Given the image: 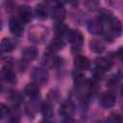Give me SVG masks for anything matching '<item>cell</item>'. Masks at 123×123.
Here are the masks:
<instances>
[{
	"label": "cell",
	"mask_w": 123,
	"mask_h": 123,
	"mask_svg": "<svg viewBox=\"0 0 123 123\" xmlns=\"http://www.w3.org/2000/svg\"><path fill=\"white\" fill-rule=\"evenodd\" d=\"M100 22H101V29L103 31L105 37L109 39H112L121 35L123 30L122 24L112 14L109 12L102 14Z\"/></svg>",
	"instance_id": "cell-1"
},
{
	"label": "cell",
	"mask_w": 123,
	"mask_h": 123,
	"mask_svg": "<svg viewBox=\"0 0 123 123\" xmlns=\"http://www.w3.org/2000/svg\"><path fill=\"white\" fill-rule=\"evenodd\" d=\"M9 28L12 35L21 36L24 31V22L18 16H12L9 20Z\"/></svg>",
	"instance_id": "cell-2"
},
{
	"label": "cell",
	"mask_w": 123,
	"mask_h": 123,
	"mask_svg": "<svg viewBox=\"0 0 123 123\" xmlns=\"http://www.w3.org/2000/svg\"><path fill=\"white\" fill-rule=\"evenodd\" d=\"M47 35V30L42 26H34L29 32V37L34 42H41Z\"/></svg>",
	"instance_id": "cell-3"
},
{
	"label": "cell",
	"mask_w": 123,
	"mask_h": 123,
	"mask_svg": "<svg viewBox=\"0 0 123 123\" xmlns=\"http://www.w3.org/2000/svg\"><path fill=\"white\" fill-rule=\"evenodd\" d=\"M65 9L61 3L55 4L51 11V15L53 19H55L57 22H62L65 17Z\"/></svg>",
	"instance_id": "cell-4"
},
{
	"label": "cell",
	"mask_w": 123,
	"mask_h": 123,
	"mask_svg": "<svg viewBox=\"0 0 123 123\" xmlns=\"http://www.w3.org/2000/svg\"><path fill=\"white\" fill-rule=\"evenodd\" d=\"M100 103H101L102 107L105 108V109H110V108L113 107L114 104H115L114 94L110 92V91L104 92L100 97Z\"/></svg>",
	"instance_id": "cell-5"
},
{
	"label": "cell",
	"mask_w": 123,
	"mask_h": 123,
	"mask_svg": "<svg viewBox=\"0 0 123 123\" xmlns=\"http://www.w3.org/2000/svg\"><path fill=\"white\" fill-rule=\"evenodd\" d=\"M69 41L74 48H81L84 42L83 35L78 30H73L69 33Z\"/></svg>",
	"instance_id": "cell-6"
},
{
	"label": "cell",
	"mask_w": 123,
	"mask_h": 123,
	"mask_svg": "<svg viewBox=\"0 0 123 123\" xmlns=\"http://www.w3.org/2000/svg\"><path fill=\"white\" fill-rule=\"evenodd\" d=\"M60 112L65 117H72L75 112V107L71 101H65L61 105Z\"/></svg>",
	"instance_id": "cell-7"
},
{
	"label": "cell",
	"mask_w": 123,
	"mask_h": 123,
	"mask_svg": "<svg viewBox=\"0 0 123 123\" xmlns=\"http://www.w3.org/2000/svg\"><path fill=\"white\" fill-rule=\"evenodd\" d=\"M18 17L24 22L29 23L33 19V12L30 7L28 6H22L18 10Z\"/></svg>",
	"instance_id": "cell-8"
},
{
	"label": "cell",
	"mask_w": 123,
	"mask_h": 123,
	"mask_svg": "<svg viewBox=\"0 0 123 123\" xmlns=\"http://www.w3.org/2000/svg\"><path fill=\"white\" fill-rule=\"evenodd\" d=\"M2 79L9 84H12L16 81L15 73L13 72V70L12 69V67L10 65L4 66L2 68Z\"/></svg>",
	"instance_id": "cell-9"
},
{
	"label": "cell",
	"mask_w": 123,
	"mask_h": 123,
	"mask_svg": "<svg viewBox=\"0 0 123 123\" xmlns=\"http://www.w3.org/2000/svg\"><path fill=\"white\" fill-rule=\"evenodd\" d=\"M37 49L34 46L26 47L22 51V59L25 62H32L37 57Z\"/></svg>",
	"instance_id": "cell-10"
},
{
	"label": "cell",
	"mask_w": 123,
	"mask_h": 123,
	"mask_svg": "<svg viewBox=\"0 0 123 123\" xmlns=\"http://www.w3.org/2000/svg\"><path fill=\"white\" fill-rule=\"evenodd\" d=\"M95 64H96V67H97V69H99V70H101V71H103V72H105V71H109L111 68V62L108 60V59H106V58H104V57H99V58H97L96 60H95Z\"/></svg>",
	"instance_id": "cell-11"
},
{
	"label": "cell",
	"mask_w": 123,
	"mask_h": 123,
	"mask_svg": "<svg viewBox=\"0 0 123 123\" xmlns=\"http://www.w3.org/2000/svg\"><path fill=\"white\" fill-rule=\"evenodd\" d=\"M75 65L80 70H87L90 67V62L85 56H78L75 59Z\"/></svg>",
	"instance_id": "cell-12"
},
{
	"label": "cell",
	"mask_w": 123,
	"mask_h": 123,
	"mask_svg": "<svg viewBox=\"0 0 123 123\" xmlns=\"http://www.w3.org/2000/svg\"><path fill=\"white\" fill-rule=\"evenodd\" d=\"M16 47V43L10 37H5L1 41V49L3 52H12Z\"/></svg>",
	"instance_id": "cell-13"
},
{
	"label": "cell",
	"mask_w": 123,
	"mask_h": 123,
	"mask_svg": "<svg viewBox=\"0 0 123 123\" xmlns=\"http://www.w3.org/2000/svg\"><path fill=\"white\" fill-rule=\"evenodd\" d=\"M24 92L26 95L30 97H36L39 93V86L36 83H29L26 85L24 88Z\"/></svg>",
	"instance_id": "cell-14"
},
{
	"label": "cell",
	"mask_w": 123,
	"mask_h": 123,
	"mask_svg": "<svg viewBox=\"0 0 123 123\" xmlns=\"http://www.w3.org/2000/svg\"><path fill=\"white\" fill-rule=\"evenodd\" d=\"M35 13H36L37 17L39 18V19H41V20L45 19L47 17V15H48L47 9L42 4H39V5H37L36 6V8H35Z\"/></svg>",
	"instance_id": "cell-15"
},
{
	"label": "cell",
	"mask_w": 123,
	"mask_h": 123,
	"mask_svg": "<svg viewBox=\"0 0 123 123\" xmlns=\"http://www.w3.org/2000/svg\"><path fill=\"white\" fill-rule=\"evenodd\" d=\"M33 76L34 78L38 82H45L47 81V72L44 69L41 68H36V70L33 72Z\"/></svg>",
	"instance_id": "cell-16"
},
{
	"label": "cell",
	"mask_w": 123,
	"mask_h": 123,
	"mask_svg": "<svg viewBox=\"0 0 123 123\" xmlns=\"http://www.w3.org/2000/svg\"><path fill=\"white\" fill-rule=\"evenodd\" d=\"M40 112L46 118H51L53 115V109L48 103H43L40 106Z\"/></svg>",
	"instance_id": "cell-17"
},
{
	"label": "cell",
	"mask_w": 123,
	"mask_h": 123,
	"mask_svg": "<svg viewBox=\"0 0 123 123\" xmlns=\"http://www.w3.org/2000/svg\"><path fill=\"white\" fill-rule=\"evenodd\" d=\"M89 45H90V49L93 51V52H96V53H100L104 50L105 46L104 44L102 43V41L100 40H96V39H93L89 42Z\"/></svg>",
	"instance_id": "cell-18"
},
{
	"label": "cell",
	"mask_w": 123,
	"mask_h": 123,
	"mask_svg": "<svg viewBox=\"0 0 123 123\" xmlns=\"http://www.w3.org/2000/svg\"><path fill=\"white\" fill-rule=\"evenodd\" d=\"M68 30H67V27L63 24V23H62V22H58L57 24H56V26H55V32H56V34L58 35V36H62L65 32H67Z\"/></svg>",
	"instance_id": "cell-19"
},
{
	"label": "cell",
	"mask_w": 123,
	"mask_h": 123,
	"mask_svg": "<svg viewBox=\"0 0 123 123\" xmlns=\"http://www.w3.org/2000/svg\"><path fill=\"white\" fill-rule=\"evenodd\" d=\"M74 82H75L76 86H84V85L86 84V78H85L82 74L77 73V74L74 75Z\"/></svg>",
	"instance_id": "cell-20"
},
{
	"label": "cell",
	"mask_w": 123,
	"mask_h": 123,
	"mask_svg": "<svg viewBox=\"0 0 123 123\" xmlns=\"http://www.w3.org/2000/svg\"><path fill=\"white\" fill-rule=\"evenodd\" d=\"M10 114V110L8 109V107H6L4 104H1L0 105V115H1V118H4L6 116H8Z\"/></svg>",
	"instance_id": "cell-21"
},
{
	"label": "cell",
	"mask_w": 123,
	"mask_h": 123,
	"mask_svg": "<svg viewBox=\"0 0 123 123\" xmlns=\"http://www.w3.org/2000/svg\"><path fill=\"white\" fill-rule=\"evenodd\" d=\"M11 99L13 102H15V103H18V102H21L22 101L23 97L20 94V92H12V94L11 95Z\"/></svg>",
	"instance_id": "cell-22"
},
{
	"label": "cell",
	"mask_w": 123,
	"mask_h": 123,
	"mask_svg": "<svg viewBox=\"0 0 123 123\" xmlns=\"http://www.w3.org/2000/svg\"><path fill=\"white\" fill-rule=\"evenodd\" d=\"M116 55H117V57L121 60V61H123V46H121L118 50H117V52H116Z\"/></svg>",
	"instance_id": "cell-23"
},
{
	"label": "cell",
	"mask_w": 123,
	"mask_h": 123,
	"mask_svg": "<svg viewBox=\"0 0 123 123\" xmlns=\"http://www.w3.org/2000/svg\"><path fill=\"white\" fill-rule=\"evenodd\" d=\"M121 94H122V96H123V85H122V86H121Z\"/></svg>",
	"instance_id": "cell-24"
},
{
	"label": "cell",
	"mask_w": 123,
	"mask_h": 123,
	"mask_svg": "<svg viewBox=\"0 0 123 123\" xmlns=\"http://www.w3.org/2000/svg\"><path fill=\"white\" fill-rule=\"evenodd\" d=\"M122 113H123V107H122Z\"/></svg>",
	"instance_id": "cell-25"
}]
</instances>
